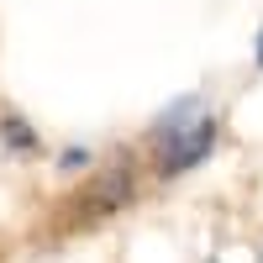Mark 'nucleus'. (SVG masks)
I'll return each instance as SVG.
<instances>
[{
	"instance_id": "obj_1",
	"label": "nucleus",
	"mask_w": 263,
	"mask_h": 263,
	"mask_svg": "<svg viewBox=\"0 0 263 263\" xmlns=\"http://www.w3.org/2000/svg\"><path fill=\"white\" fill-rule=\"evenodd\" d=\"M158 147H163V158H158L163 179H174V174H184V168L200 163L216 147V116L205 111V100L190 95V100L174 105V111L158 121Z\"/></svg>"
},
{
	"instance_id": "obj_2",
	"label": "nucleus",
	"mask_w": 263,
	"mask_h": 263,
	"mask_svg": "<svg viewBox=\"0 0 263 263\" xmlns=\"http://www.w3.org/2000/svg\"><path fill=\"white\" fill-rule=\"evenodd\" d=\"M121 200H132V174L126 168H111L100 179V190H95V211H116Z\"/></svg>"
},
{
	"instance_id": "obj_3",
	"label": "nucleus",
	"mask_w": 263,
	"mask_h": 263,
	"mask_svg": "<svg viewBox=\"0 0 263 263\" xmlns=\"http://www.w3.org/2000/svg\"><path fill=\"white\" fill-rule=\"evenodd\" d=\"M6 137H11L16 147H32V137H27V126H21V121H6Z\"/></svg>"
},
{
	"instance_id": "obj_4",
	"label": "nucleus",
	"mask_w": 263,
	"mask_h": 263,
	"mask_svg": "<svg viewBox=\"0 0 263 263\" xmlns=\"http://www.w3.org/2000/svg\"><path fill=\"white\" fill-rule=\"evenodd\" d=\"M258 63H263V32H258Z\"/></svg>"
}]
</instances>
